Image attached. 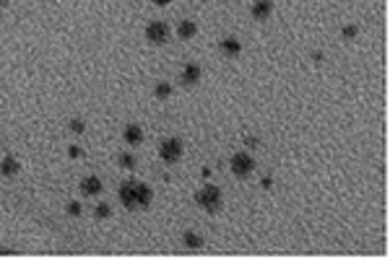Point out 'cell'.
Masks as SVG:
<instances>
[{
    "label": "cell",
    "mask_w": 390,
    "mask_h": 259,
    "mask_svg": "<svg viewBox=\"0 0 390 259\" xmlns=\"http://www.w3.org/2000/svg\"><path fill=\"white\" fill-rule=\"evenodd\" d=\"M65 212L70 215V218H78V215H81V212H84V205H81V202H78V200H70V202L65 205Z\"/></svg>",
    "instance_id": "19"
},
{
    "label": "cell",
    "mask_w": 390,
    "mask_h": 259,
    "mask_svg": "<svg viewBox=\"0 0 390 259\" xmlns=\"http://www.w3.org/2000/svg\"><path fill=\"white\" fill-rule=\"evenodd\" d=\"M109 215H112V207H109L107 202H99V205L94 207V218H96V221H107Z\"/></svg>",
    "instance_id": "17"
},
{
    "label": "cell",
    "mask_w": 390,
    "mask_h": 259,
    "mask_svg": "<svg viewBox=\"0 0 390 259\" xmlns=\"http://www.w3.org/2000/svg\"><path fill=\"white\" fill-rule=\"evenodd\" d=\"M201 78H203V68H201L198 62H187V65L180 70L182 85H195V83H201Z\"/></svg>",
    "instance_id": "6"
},
{
    "label": "cell",
    "mask_w": 390,
    "mask_h": 259,
    "mask_svg": "<svg viewBox=\"0 0 390 259\" xmlns=\"http://www.w3.org/2000/svg\"><path fill=\"white\" fill-rule=\"evenodd\" d=\"M153 96L159 99V101H167L169 96H172V83H167V80H159L153 85Z\"/></svg>",
    "instance_id": "15"
},
{
    "label": "cell",
    "mask_w": 390,
    "mask_h": 259,
    "mask_svg": "<svg viewBox=\"0 0 390 259\" xmlns=\"http://www.w3.org/2000/svg\"><path fill=\"white\" fill-rule=\"evenodd\" d=\"M312 60H315V62H323V52H312Z\"/></svg>",
    "instance_id": "26"
},
{
    "label": "cell",
    "mask_w": 390,
    "mask_h": 259,
    "mask_svg": "<svg viewBox=\"0 0 390 259\" xmlns=\"http://www.w3.org/2000/svg\"><path fill=\"white\" fill-rule=\"evenodd\" d=\"M260 187H263V189H270V187H273V177H268V174H265V177L260 179Z\"/></svg>",
    "instance_id": "22"
},
{
    "label": "cell",
    "mask_w": 390,
    "mask_h": 259,
    "mask_svg": "<svg viewBox=\"0 0 390 259\" xmlns=\"http://www.w3.org/2000/svg\"><path fill=\"white\" fill-rule=\"evenodd\" d=\"M270 13H273V0H255L250 6V16L255 21H268Z\"/></svg>",
    "instance_id": "9"
},
{
    "label": "cell",
    "mask_w": 390,
    "mask_h": 259,
    "mask_svg": "<svg viewBox=\"0 0 390 259\" xmlns=\"http://www.w3.org/2000/svg\"><path fill=\"white\" fill-rule=\"evenodd\" d=\"M117 197H120V202L128 207V210H135V182L128 179L120 184V189H117Z\"/></svg>",
    "instance_id": "8"
},
{
    "label": "cell",
    "mask_w": 390,
    "mask_h": 259,
    "mask_svg": "<svg viewBox=\"0 0 390 259\" xmlns=\"http://www.w3.org/2000/svg\"><path fill=\"white\" fill-rule=\"evenodd\" d=\"M68 127H70V133H73V135H84V133H86V122H84V119H78V117H73V119L68 122Z\"/></svg>",
    "instance_id": "18"
},
{
    "label": "cell",
    "mask_w": 390,
    "mask_h": 259,
    "mask_svg": "<svg viewBox=\"0 0 390 259\" xmlns=\"http://www.w3.org/2000/svg\"><path fill=\"white\" fill-rule=\"evenodd\" d=\"M201 177H203V179H208V177H211V168H208V166H203V168H201Z\"/></svg>",
    "instance_id": "24"
},
{
    "label": "cell",
    "mask_w": 390,
    "mask_h": 259,
    "mask_svg": "<svg viewBox=\"0 0 390 259\" xmlns=\"http://www.w3.org/2000/svg\"><path fill=\"white\" fill-rule=\"evenodd\" d=\"M341 36H343V39H357V36H359V26L346 24V26L341 29Z\"/></svg>",
    "instance_id": "20"
},
{
    "label": "cell",
    "mask_w": 390,
    "mask_h": 259,
    "mask_svg": "<svg viewBox=\"0 0 390 259\" xmlns=\"http://www.w3.org/2000/svg\"><path fill=\"white\" fill-rule=\"evenodd\" d=\"M219 52H221L224 57H229V60H237V57L242 55V41H240L237 36H224V39L219 41Z\"/></svg>",
    "instance_id": "5"
},
{
    "label": "cell",
    "mask_w": 390,
    "mask_h": 259,
    "mask_svg": "<svg viewBox=\"0 0 390 259\" xmlns=\"http://www.w3.org/2000/svg\"><path fill=\"white\" fill-rule=\"evenodd\" d=\"M195 202H198V207L206 210V212H219V210L224 207V195H221L219 187L208 184V187H203V189L195 192Z\"/></svg>",
    "instance_id": "1"
},
{
    "label": "cell",
    "mask_w": 390,
    "mask_h": 259,
    "mask_svg": "<svg viewBox=\"0 0 390 259\" xmlns=\"http://www.w3.org/2000/svg\"><path fill=\"white\" fill-rule=\"evenodd\" d=\"M143 138H146V133H143L141 124H128V127L123 130V140H125V145H141Z\"/></svg>",
    "instance_id": "12"
},
{
    "label": "cell",
    "mask_w": 390,
    "mask_h": 259,
    "mask_svg": "<svg viewBox=\"0 0 390 259\" xmlns=\"http://www.w3.org/2000/svg\"><path fill=\"white\" fill-rule=\"evenodd\" d=\"M169 36H172V29H169L167 21H151V24L146 26V39L151 41V45H156V47L167 45Z\"/></svg>",
    "instance_id": "4"
},
{
    "label": "cell",
    "mask_w": 390,
    "mask_h": 259,
    "mask_svg": "<svg viewBox=\"0 0 390 259\" xmlns=\"http://www.w3.org/2000/svg\"><path fill=\"white\" fill-rule=\"evenodd\" d=\"M195 34H198V24H195V21L185 18V21H180V24H177V36H180L182 41L195 39Z\"/></svg>",
    "instance_id": "13"
},
{
    "label": "cell",
    "mask_w": 390,
    "mask_h": 259,
    "mask_svg": "<svg viewBox=\"0 0 390 259\" xmlns=\"http://www.w3.org/2000/svg\"><path fill=\"white\" fill-rule=\"evenodd\" d=\"M21 171V161L16 158V156H6L3 161H0V177H6V179H11V177H16Z\"/></svg>",
    "instance_id": "11"
},
{
    "label": "cell",
    "mask_w": 390,
    "mask_h": 259,
    "mask_svg": "<svg viewBox=\"0 0 390 259\" xmlns=\"http://www.w3.org/2000/svg\"><path fill=\"white\" fill-rule=\"evenodd\" d=\"M102 189H104V182H102L96 174H89V177L81 179V192H84V197H96Z\"/></svg>",
    "instance_id": "10"
},
{
    "label": "cell",
    "mask_w": 390,
    "mask_h": 259,
    "mask_svg": "<svg viewBox=\"0 0 390 259\" xmlns=\"http://www.w3.org/2000/svg\"><path fill=\"white\" fill-rule=\"evenodd\" d=\"M153 202V189L143 182H135V210H148Z\"/></svg>",
    "instance_id": "7"
},
{
    "label": "cell",
    "mask_w": 390,
    "mask_h": 259,
    "mask_svg": "<svg viewBox=\"0 0 390 259\" xmlns=\"http://www.w3.org/2000/svg\"><path fill=\"white\" fill-rule=\"evenodd\" d=\"M68 156H70V158H81V156H84V148H81V145H68Z\"/></svg>",
    "instance_id": "21"
},
{
    "label": "cell",
    "mask_w": 390,
    "mask_h": 259,
    "mask_svg": "<svg viewBox=\"0 0 390 259\" xmlns=\"http://www.w3.org/2000/svg\"><path fill=\"white\" fill-rule=\"evenodd\" d=\"M255 158L247 153V150H237L231 156V161H229V168H231V174L237 177V179H247L252 171H255Z\"/></svg>",
    "instance_id": "2"
},
{
    "label": "cell",
    "mask_w": 390,
    "mask_h": 259,
    "mask_svg": "<svg viewBox=\"0 0 390 259\" xmlns=\"http://www.w3.org/2000/svg\"><path fill=\"white\" fill-rule=\"evenodd\" d=\"M182 244H185L190 251H198V249H203V244H206V241H203V236H201V233H195V231H185V233H182Z\"/></svg>",
    "instance_id": "14"
},
{
    "label": "cell",
    "mask_w": 390,
    "mask_h": 259,
    "mask_svg": "<svg viewBox=\"0 0 390 259\" xmlns=\"http://www.w3.org/2000/svg\"><path fill=\"white\" fill-rule=\"evenodd\" d=\"M151 3H153V6H159V8H164V6H169V3H172V0H151Z\"/></svg>",
    "instance_id": "23"
},
{
    "label": "cell",
    "mask_w": 390,
    "mask_h": 259,
    "mask_svg": "<svg viewBox=\"0 0 390 259\" xmlns=\"http://www.w3.org/2000/svg\"><path fill=\"white\" fill-rule=\"evenodd\" d=\"M245 143H247V145H250V148H258V138H247V140H245Z\"/></svg>",
    "instance_id": "25"
},
{
    "label": "cell",
    "mask_w": 390,
    "mask_h": 259,
    "mask_svg": "<svg viewBox=\"0 0 390 259\" xmlns=\"http://www.w3.org/2000/svg\"><path fill=\"white\" fill-rule=\"evenodd\" d=\"M182 153H185V145H182L180 138H167V140H162V145H159V158H162L167 166L177 163V161L182 158Z\"/></svg>",
    "instance_id": "3"
},
{
    "label": "cell",
    "mask_w": 390,
    "mask_h": 259,
    "mask_svg": "<svg viewBox=\"0 0 390 259\" xmlns=\"http://www.w3.org/2000/svg\"><path fill=\"white\" fill-rule=\"evenodd\" d=\"M117 163H120L123 168H135V166H138V158H135L133 153H128V150H123L120 156H117Z\"/></svg>",
    "instance_id": "16"
},
{
    "label": "cell",
    "mask_w": 390,
    "mask_h": 259,
    "mask_svg": "<svg viewBox=\"0 0 390 259\" xmlns=\"http://www.w3.org/2000/svg\"><path fill=\"white\" fill-rule=\"evenodd\" d=\"M3 6H8V0H0V8H3Z\"/></svg>",
    "instance_id": "27"
}]
</instances>
